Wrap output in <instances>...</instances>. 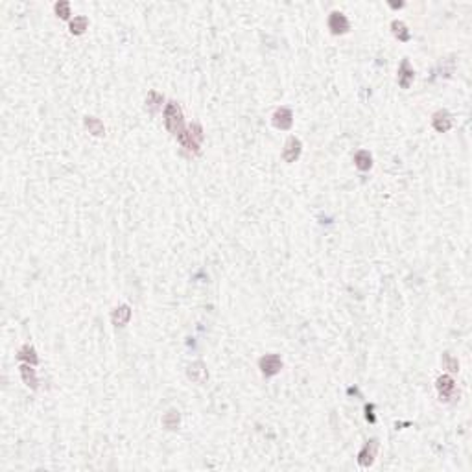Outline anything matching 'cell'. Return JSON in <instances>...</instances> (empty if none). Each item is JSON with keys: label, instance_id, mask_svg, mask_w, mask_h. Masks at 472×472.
<instances>
[{"label": "cell", "instance_id": "6da1fadb", "mask_svg": "<svg viewBox=\"0 0 472 472\" xmlns=\"http://www.w3.org/2000/svg\"><path fill=\"white\" fill-rule=\"evenodd\" d=\"M164 124H166V130L172 135H179L183 131V113L179 109V105L176 102H170L164 109Z\"/></svg>", "mask_w": 472, "mask_h": 472}, {"label": "cell", "instance_id": "7a4b0ae2", "mask_svg": "<svg viewBox=\"0 0 472 472\" xmlns=\"http://www.w3.org/2000/svg\"><path fill=\"white\" fill-rule=\"evenodd\" d=\"M282 367V361L278 358L277 354H266L264 358H260V369L266 376H273L277 374L278 371Z\"/></svg>", "mask_w": 472, "mask_h": 472}, {"label": "cell", "instance_id": "3957f363", "mask_svg": "<svg viewBox=\"0 0 472 472\" xmlns=\"http://www.w3.org/2000/svg\"><path fill=\"white\" fill-rule=\"evenodd\" d=\"M301 155V142L295 137H290L284 144V151H282V157L286 163H293L297 157Z\"/></svg>", "mask_w": 472, "mask_h": 472}, {"label": "cell", "instance_id": "277c9868", "mask_svg": "<svg viewBox=\"0 0 472 472\" xmlns=\"http://www.w3.org/2000/svg\"><path fill=\"white\" fill-rule=\"evenodd\" d=\"M328 28L332 30V33H345L349 30V20L347 17L340 13V11H334L328 19Z\"/></svg>", "mask_w": 472, "mask_h": 472}, {"label": "cell", "instance_id": "5b68a950", "mask_svg": "<svg viewBox=\"0 0 472 472\" xmlns=\"http://www.w3.org/2000/svg\"><path fill=\"white\" fill-rule=\"evenodd\" d=\"M376 448H378V443H376L374 439L365 444V446H363V450L360 452V456H358V461H360V465H363V467H369L371 463L374 461Z\"/></svg>", "mask_w": 472, "mask_h": 472}, {"label": "cell", "instance_id": "8992f818", "mask_svg": "<svg viewBox=\"0 0 472 472\" xmlns=\"http://www.w3.org/2000/svg\"><path fill=\"white\" fill-rule=\"evenodd\" d=\"M292 111L290 109H286V107H280L275 114H273V124H275V128H278V130H288L290 126H292Z\"/></svg>", "mask_w": 472, "mask_h": 472}, {"label": "cell", "instance_id": "52a82bcc", "mask_svg": "<svg viewBox=\"0 0 472 472\" xmlns=\"http://www.w3.org/2000/svg\"><path fill=\"white\" fill-rule=\"evenodd\" d=\"M437 389H439V395H441V398H444V400H448V398L452 397V393L456 391V386H454V380L450 378V376H441V378H437Z\"/></svg>", "mask_w": 472, "mask_h": 472}, {"label": "cell", "instance_id": "ba28073f", "mask_svg": "<svg viewBox=\"0 0 472 472\" xmlns=\"http://www.w3.org/2000/svg\"><path fill=\"white\" fill-rule=\"evenodd\" d=\"M411 81H413V70L409 68V63L404 59L402 65H400V68H398V83H400L402 89H407Z\"/></svg>", "mask_w": 472, "mask_h": 472}, {"label": "cell", "instance_id": "9c48e42d", "mask_svg": "<svg viewBox=\"0 0 472 472\" xmlns=\"http://www.w3.org/2000/svg\"><path fill=\"white\" fill-rule=\"evenodd\" d=\"M113 323L114 325H118V326H122V325H126L128 321H130V317H131V310H130V306H126V305H122V306H118L114 312H113Z\"/></svg>", "mask_w": 472, "mask_h": 472}, {"label": "cell", "instance_id": "30bf717a", "mask_svg": "<svg viewBox=\"0 0 472 472\" xmlns=\"http://www.w3.org/2000/svg\"><path fill=\"white\" fill-rule=\"evenodd\" d=\"M188 376L194 380V382H205V378H207V369H205V365L201 363V361H195V363H192L190 367H188Z\"/></svg>", "mask_w": 472, "mask_h": 472}, {"label": "cell", "instance_id": "8fae6325", "mask_svg": "<svg viewBox=\"0 0 472 472\" xmlns=\"http://www.w3.org/2000/svg\"><path fill=\"white\" fill-rule=\"evenodd\" d=\"M434 128L437 131H441V133H444V131H448L450 128H452V120H450V116L446 114V113H437L434 116Z\"/></svg>", "mask_w": 472, "mask_h": 472}, {"label": "cell", "instance_id": "7c38bea8", "mask_svg": "<svg viewBox=\"0 0 472 472\" xmlns=\"http://www.w3.org/2000/svg\"><path fill=\"white\" fill-rule=\"evenodd\" d=\"M354 163H356V166L360 168V170H369V168H371L369 151H365V149L358 151V153H356V157H354Z\"/></svg>", "mask_w": 472, "mask_h": 472}, {"label": "cell", "instance_id": "4fadbf2b", "mask_svg": "<svg viewBox=\"0 0 472 472\" xmlns=\"http://www.w3.org/2000/svg\"><path fill=\"white\" fill-rule=\"evenodd\" d=\"M163 424L168 430H176L177 426H179V411H176V409L168 411L166 415H164V419H163Z\"/></svg>", "mask_w": 472, "mask_h": 472}, {"label": "cell", "instance_id": "5bb4252c", "mask_svg": "<svg viewBox=\"0 0 472 472\" xmlns=\"http://www.w3.org/2000/svg\"><path fill=\"white\" fill-rule=\"evenodd\" d=\"M20 373H22V378H24V382H26L28 386H32L33 389L37 388V378H35V373H33V369H32L30 365H22V367H20Z\"/></svg>", "mask_w": 472, "mask_h": 472}, {"label": "cell", "instance_id": "9a60e30c", "mask_svg": "<svg viewBox=\"0 0 472 472\" xmlns=\"http://www.w3.org/2000/svg\"><path fill=\"white\" fill-rule=\"evenodd\" d=\"M85 126H87V130L91 131L93 135H103V124L98 118H93V116H87V120H85Z\"/></svg>", "mask_w": 472, "mask_h": 472}, {"label": "cell", "instance_id": "2e32d148", "mask_svg": "<svg viewBox=\"0 0 472 472\" xmlns=\"http://www.w3.org/2000/svg\"><path fill=\"white\" fill-rule=\"evenodd\" d=\"M19 358H20V360H30V361H32V365H35V363H37L35 351H33V347H30V345H24V347L20 349Z\"/></svg>", "mask_w": 472, "mask_h": 472}, {"label": "cell", "instance_id": "e0dca14e", "mask_svg": "<svg viewBox=\"0 0 472 472\" xmlns=\"http://www.w3.org/2000/svg\"><path fill=\"white\" fill-rule=\"evenodd\" d=\"M87 24H89L87 17H76L70 22V30H72V33H83L85 30H87Z\"/></svg>", "mask_w": 472, "mask_h": 472}, {"label": "cell", "instance_id": "ac0fdd59", "mask_svg": "<svg viewBox=\"0 0 472 472\" xmlns=\"http://www.w3.org/2000/svg\"><path fill=\"white\" fill-rule=\"evenodd\" d=\"M393 32H395V35H397L400 41H407L409 39V32L406 30V26L400 22V20H393Z\"/></svg>", "mask_w": 472, "mask_h": 472}, {"label": "cell", "instance_id": "d6986e66", "mask_svg": "<svg viewBox=\"0 0 472 472\" xmlns=\"http://www.w3.org/2000/svg\"><path fill=\"white\" fill-rule=\"evenodd\" d=\"M163 96L159 93H155V91H151V93L148 94V100H146V103H148V107L151 109V111H155V109H159L161 107V103H163Z\"/></svg>", "mask_w": 472, "mask_h": 472}, {"label": "cell", "instance_id": "ffe728a7", "mask_svg": "<svg viewBox=\"0 0 472 472\" xmlns=\"http://www.w3.org/2000/svg\"><path fill=\"white\" fill-rule=\"evenodd\" d=\"M443 361H444V367H446L448 371H452V373H456V371H457V367H459L457 360H456V358H452L450 354H444Z\"/></svg>", "mask_w": 472, "mask_h": 472}, {"label": "cell", "instance_id": "44dd1931", "mask_svg": "<svg viewBox=\"0 0 472 472\" xmlns=\"http://www.w3.org/2000/svg\"><path fill=\"white\" fill-rule=\"evenodd\" d=\"M56 11H57V15H59L61 19H68V15H70L68 2H59V4H56Z\"/></svg>", "mask_w": 472, "mask_h": 472}]
</instances>
